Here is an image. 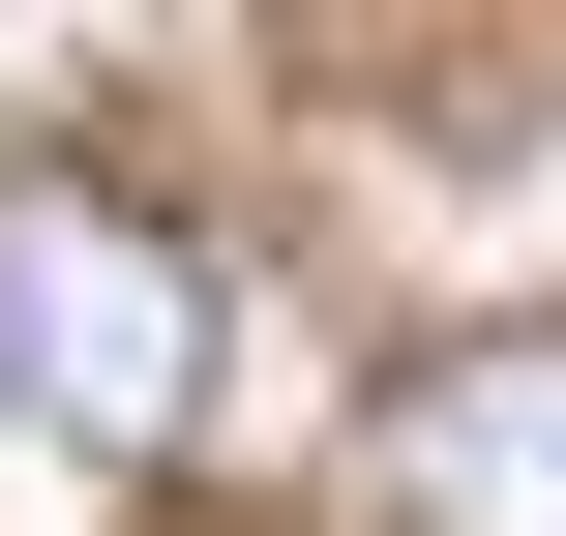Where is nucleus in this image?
<instances>
[{
	"label": "nucleus",
	"mask_w": 566,
	"mask_h": 536,
	"mask_svg": "<svg viewBox=\"0 0 566 536\" xmlns=\"http://www.w3.org/2000/svg\"><path fill=\"white\" fill-rule=\"evenodd\" d=\"M0 418H60L90 477H149L209 418V239H149L119 179H0Z\"/></svg>",
	"instance_id": "obj_1"
},
{
	"label": "nucleus",
	"mask_w": 566,
	"mask_h": 536,
	"mask_svg": "<svg viewBox=\"0 0 566 536\" xmlns=\"http://www.w3.org/2000/svg\"><path fill=\"white\" fill-rule=\"evenodd\" d=\"M358 477H388V536H566V328H448Z\"/></svg>",
	"instance_id": "obj_2"
}]
</instances>
